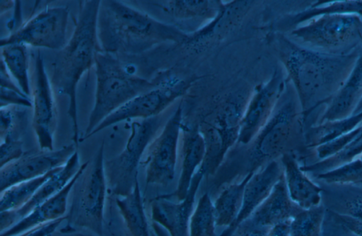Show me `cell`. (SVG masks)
<instances>
[{
	"label": "cell",
	"mask_w": 362,
	"mask_h": 236,
	"mask_svg": "<svg viewBox=\"0 0 362 236\" xmlns=\"http://www.w3.org/2000/svg\"><path fill=\"white\" fill-rule=\"evenodd\" d=\"M253 1H236L223 5L217 16L206 26L183 42L194 52L203 51L224 39L242 21Z\"/></svg>",
	"instance_id": "17"
},
{
	"label": "cell",
	"mask_w": 362,
	"mask_h": 236,
	"mask_svg": "<svg viewBox=\"0 0 362 236\" xmlns=\"http://www.w3.org/2000/svg\"><path fill=\"white\" fill-rule=\"evenodd\" d=\"M361 49L333 55L287 42L283 62L299 99L304 120L317 107L327 105L352 72Z\"/></svg>",
	"instance_id": "1"
},
{
	"label": "cell",
	"mask_w": 362,
	"mask_h": 236,
	"mask_svg": "<svg viewBox=\"0 0 362 236\" xmlns=\"http://www.w3.org/2000/svg\"><path fill=\"white\" fill-rule=\"evenodd\" d=\"M308 48L333 55H347L362 48V19L356 14L313 18L291 31Z\"/></svg>",
	"instance_id": "8"
},
{
	"label": "cell",
	"mask_w": 362,
	"mask_h": 236,
	"mask_svg": "<svg viewBox=\"0 0 362 236\" xmlns=\"http://www.w3.org/2000/svg\"><path fill=\"white\" fill-rule=\"evenodd\" d=\"M362 153V124L354 139L342 150L336 154L309 165L300 167L304 172L317 174L334 169L348 163Z\"/></svg>",
	"instance_id": "32"
},
{
	"label": "cell",
	"mask_w": 362,
	"mask_h": 236,
	"mask_svg": "<svg viewBox=\"0 0 362 236\" xmlns=\"http://www.w3.org/2000/svg\"><path fill=\"white\" fill-rule=\"evenodd\" d=\"M245 90L230 93L202 119L199 128L206 143L202 167L214 173L233 145L237 142L241 122L249 101Z\"/></svg>",
	"instance_id": "7"
},
{
	"label": "cell",
	"mask_w": 362,
	"mask_h": 236,
	"mask_svg": "<svg viewBox=\"0 0 362 236\" xmlns=\"http://www.w3.org/2000/svg\"><path fill=\"white\" fill-rule=\"evenodd\" d=\"M62 233L64 234L63 235H54V233L50 236H90V235H82V234H74L72 232H62Z\"/></svg>",
	"instance_id": "44"
},
{
	"label": "cell",
	"mask_w": 362,
	"mask_h": 236,
	"mask_svg": "<svg viewBox=\"0 0 362 236\" xmlns=\"http://www.w3.org/2000/svg\"><path fill=\"white\" fill-rule=\"evenodd\" d=\"M161 123L159 115L132 122L123 151L105 160L107 188L112 194L122 197L132 191L138 181V167L148 145L160 131Z\"/></svg>",
	"instance_id": "9"
},
{
	"label": "cell",
	"mask_w": 362,
	"mask_h": 236,
	"mask_svg": "<svg viewBox=\"0 0 362 236\" xmlns=\"http://www.w3.org/2000/svg\"><path fill=\"white\" fill-rule=\"evenodd\" d=\"M50 78L42 52L35 59L33 89V127L40 150H54V136L57 124V106Z\"/></svg>",
	"instance_id": "13"
},
{
	"label": "cell",
	"mask_w": 362,
	"mask_h": 236,
	"mask_svg": "<svg viewBox=\"0 0 362 236\" xmlns=\"http://www.w3.org/2000/svg\"><path fill=\"white\" fill-rule=\"evenodd\" d=\"M0 167L20 158L23 154V142L14 130L8 132L1 138Z\"/></svg>",
	"instance_id": "36"
},
{
	"label": "cell",
	"mask_w": 362,
	"mask_h": 236,
	"mask_svg": "<svg viewBox=\"0 0 362 236\" xmlns=\"http://www.w3.org/2000/svg\"><path fill=\"white\" fill-rule=\"evenodd\" d=\"M316 178L329 184H359L362 181V160L356 159L327 172Z\"/></svg>",
	"instance_id": "35"
},
{
	"label": "cell",
	"mask_w": 362,
	"mask_h": 236,
	"mask_svg": "<svg viewBox=\"0 0 362 236\" xmlns=\"http://www.w3.org/2000/svg\"><path fill=\"white\" fill-rule=\"evenodd\" d=\"M69 8L66 6L47 7L30 18L8 36L2 37L0 47L24 45L60 50L66 42Z\"/></svg>",
	"instance_id": "11"
},
{
	"label": "cell",
	"mask_w": 362,
	"mask_h": 236,
	"mask_svg": "<svg viewBox=\"0 0 362 236\" xmlns=\"http://www.w3.org/2000/svg\"><path fill=\"white\" fill-rule=\"evenodd\" d=\"M74 143L58 150L24 153L18 159L0 169V191L19 182L33 179L63 166L75 153Z\"/></svg>",
	"instance_id": "14"
},
{
	"label": "cell",
	"mask_w": 362,
	"mask_h": 236,
	"mask_svg": "<svg viewBox=\"0 0 362 236\" xmlns=\"http://www.w3.org/2000/svg\"><path fill=\"white\" fill-rule=\"evenodd\" d=\"M282 174L283 169L276 160L269 162L254 172L245 186L242 206L237 218L219 236H231L238 226L267 199Z\"/></svg>",
	"instance_id": "19"
},
{
	"label": "cell",
	"mask_w": 362,
	"mask_h": 236,
	"mask_svg": "<svg viewBox=\"0 0 362 236\" xmlns=\"http://www.w3.org/2000/svg\"><path fill=\"white\" fill-rule=\"evenodd\" d=\"M205 175L206 172L200 167L192 179L186 197L179 203L170 202L163 197L156 198L151 202L153 222L163 227L170 236H189V223L194 208L195 195Z\"/></svg>",
	"instance_id": "16"
},
{
	"label": "cell",
	"mask_w": 362,
	"mask_h": 236,
	"mask_svg": "<svg viewBox=\"0 0 362 236\" xmlns=\"http://www.w3.org/2000/svg\"><path fill=\"white\" fill-rule=\"evenodd\" d=\"M302 209L291 199L283 172L267 199L243 222L270 228L292 220Z\"/></svg>",
	"instance_id": "20"
},
{
	"label": "cell",
	"mask_w": 362,
	"mask_h": 236,
	"mask_svg": "<svg viewBox=\"0 0 362 236\" xmlns=\"http://www.w3.org/2000/svg\"><path fill=\"white\" fill-rule=\"evenodd\" d=\"M66 220V216L57 220L45 223L16 236H50L55 232Z\"/></svg>",
	"instance_id": "41"
},
{
	"label": "cell",
	"mask_w": 362,
	"mask_h": 236,
	"mask_svg": "<svg viewBox=\"0 0 362 236\" xmlns=\"http://www.w3.org/2000/svg\"><path fill=\"white\" fill-rule=\"evenodd\" d=\"M268 122L252 141L246 175L255 172L286 153L305 146V120L297 93L287 88Z\"/></svg>",
	"instance_id": "4"
},
{
	"label": "cell",
	"mask_w": 362,
	"mask_h": 236,
	"mask_svg": "<svg viewBox=\"0 0 362 236\" xmlns=\"http://www.w3.org/2000/svg\"><path fill=\"white\" fill-rule=\"evenodd\" d=\"M16 106L1 107L0 110V138H2L9 131L15 129Z\"/></svg>",
	"instance_id": "40"
},
{
	"label": "cell",
	"mask_w": 362,
	"mask_h": 236,
	"mask_svg": "<svg viewBox=\"0 0 362 236\" xmlns=\"http://www.w3.org/2000/svg\"><path fill=\"white\" fill-rule=\"evenodd\" d=\"M101 1H81L74 30L66 45L56 54L50 81L55 94L69 98L67 113L71 120L72 140L79 142L76 88L83 75L95 64L102 51L98 38V18Z\"/></svg>",
	"instance_id": "3"
},
{
	"label": "cell",
	"mask_w": 362,
	"mask_h": 236,
	"mask_svg": "<svg viewBox=\"0 0 362 236\" xmlns=\"http://www.w3.org/2000/svg\"><path fill=\"white\" fill-rule=\"evenodd\" d=\"M79 163L78 153L75 151L68 161L38 189L25 205L16 211L0 212V230L8 229L35 207L63 189L78 172L81 165Z\"/></svg>",
	"instance_id": "18"
},
{
	"label": "cell",
	"mask_w": 362,
	"mask_h": 236,
	"mask_svg": "<svg viewBox=\"0 0 362 236\" xmlns=\"http://www.w3.org/2000/svg\"><path fill=\"white\" fill-rule=\"evenodd\" d=\"M254 172L245 175L241 181L226 186L213 203L216 226H230L240 211L245 188Z\"/></svg>",
	"instance_id": "25"
},
{
	"label": "cell",
	"mask_w": 362,
	"mask_h": 236,
	"mask_svg": "<svg viewBox=\"0 0 362 236\" xmlns=\"http://www.w3.org/2000/svg\"><path fill=\"white\" fill-rule=\"evenodd\" d=\"M361 98L362 49L349 77L327 105L318 124L341 120L352 116Z\"/></svg>",
	"instance_id": "23"
},
{
	"label": "cell",
	"mask_w": 362,
	"mask_h": 236,
	"mask_svg": "<svg viewBox=\"0 0 362 236\" xmlns=\"http://www.w3.org/2000/svg\"><path fill=\"white\" fill-rule=\"evenodd\" d=\"M269 228L250 225L246 222L241 223L231 236H267Z\"/></svg>",
	"instance_id": "42"
},
{
	"label": "cell",
	"mask_w": 362,
	"mask_h": 236,
	"mask_svg": "<svg viewBox=\"0 0 362 236\" xmlns=\"http://www.w3.org/2000/svg\"><path fill=\"white\" fill-rule=\"evenodd\" d=\"M188 35L123 1H101L98 38L103 52L117 54H141L165 41L185 42Z\"/></svg>",
	"instance_id": "2"
},
{
	"label": "cell",
	"mask_w": 362,
	"mask_h": 236,
	"mask_svg": "<svg viewBox=\"0 0 362 236\" xmlns=\"http://www.w3.org/2000/svg\"><path fill=\"white\" fill-rule=\"evenodd\" d=\"M82 164L78 172L67 185L57 194L32 210L13 226L1 232L0 236H16L39 225L65 216L68 199L76 179L88 165Z\"/></svg>",
	"instance_id": "21"
},
{
	"label": "cell",
	"mask_w": 362,
	"mask_h": 236,
	"mask_svg": "<svg viewBox=\"0 0 362 236\" xmlns=\"http://www.w3.org/2000/svg\"><path fill=\"white\" fill-rule=\"evenodd\" d=\"M334 212L362 218V193H354L346 197H341L334 204Z\"/></svg>",
	"instance_id": "37"
},
{
	"label": "cell",
	"mask_w": 362,
	"mask_h": 236,
	"mask_svg": "<svg viewBox=\"0 0 362 236\" xmlns=\"http://www.w3.org/2000/svg\"><path fill=\"white\" fill-rule=\"evenodd\" d=\"M0 97V107L16 106L30 108L33 107L30 97L25 95L20 89L1 87Z\"/></svg>",
	"instance_id": "38"
},
{
	"label": "cell",
	"mask_w": 362,
	"mask_h": 236,
	"mask_svg": "<svg viewBox=\"0 0 362 236\" xmlns=\"http://www.w3.org/2000/svg\"><path fill=\"white\" fill-rule=\"evenodd\" d=\"M359 158L362 160V153L361 154V155L359 156Z\"/></svg>",
	"instance_id": "46"
},
{
	"label": "cell",
	"mask_w": 362,
	"mask_h": 236,
	"mask_svg": "<svg viewBox=\"0 0 362 236\" xmlns=\"http://www.w3.org/2000/svg\"><path fill=\"white\" fill-rule=\"evenodd\" d=\"M164 10L177 19L214 18L223 5L219 1H168Z\"/></svg>",
	"instance_id": "31"
},
{
	"label": "cell",
	"mask_w": 362,
	"mask_h": 236,
	"mask_svg": "<svg viewBox=\"0 0 362 236\" xmlns=\"http://www.w3.org/2000/svg\"><path fill=\"white\" fill-rule=\"evenodd\" d=\"M189 84L175 78H170L136 96L107 117L89 135L96 133L122 121L144 119L158 116L174 101L187 90Z\"/></svg>",
	"instance_id": "12"
},
{
	"label": "cell",
	"mask_w": 362,
	"mask_h": 236,
	"mask_svg": "<svg viewBox=\"0 0 362 236\" xmlns=\"http://www.w3.org/2000/svg\"><path fill=\"white\" fill-rule=\"evenodd\" d=\"M95 66V100L82 140L112 112L158 84L137 76L134 66L125 65L113 54L98 52Z\"/></svg>",
	"instance_id": "5"
},
{
	"label": "cell",
	"mask_w": 362,
	"mask_h": 236,
	"mask_svg": "<svg viewBox=\"0 0 362 236\" xmlns=\"http://www.w3.org/2000/svg\"><path fill=\"white\" fill-rule=\"evenodd\" d=\"M180 140L181 171L176 190L179 201L186 197L192 179L206 155V143L198 127H184L182 124Z\"/></svg>",
	"instance_id": "22"
},
{
	"label": "cell",
	"mask_w": 362,
	"mask_h": 236,
	"mask_svg": "<svg viewBox=\"0 0 362 236\" xmlns=\"http://www.w3.org/2000/svg\"><path fill=\"white\" fill-rule=\"evenodd\" d=\"M281 71L276 70L270 80L250 99L240 129L237 143L249 144L269 120L284 91Z\"/></svg>",
	"instance_id": "15"
},
{
	"label": "cell",
	"mask_w": 362,
	"mask_h": 236,
	"mask_svg": "<svg viewBox=\"0 0 362 236\" xmlns=\"http://www.w3.org/2000/svg\"><path fill=\"white\" fill-rule=\"evenodd\" d=\"M330 14H356L362 16V1H315L310 8L291 16L286 23L296 28L313 18Z\"/></svg>",
	"instance_id": "29"
},
{
	"label": "cell",
	"mask_w": 362,
	"mask_h": 236,
	"mask_svg": "<svg viewBox=\"0 0 362 236\" xmlns=\"http://www.w3.org/2000/svg\"><path fill=\"white\" fill-rule=\"evenodd\" d=\"M282 168L291 199L303 209L321 204L322 189L301 170L295 156L286 153L281 157Z\"/></svg>",
	"instance_id": "24"
},
{
	"label": "cell",
	"mask_w": 362,
	"mask_h": 236,
	"mask_svg": "<svg viewBox=\"0 0 362 236\" xmlns=\"http://www.w3.org/2000/svg\"><path fill=\"white\" fill-rule=\"evenodd\" d=\"M182 106L164 124L151 141L141 162L146 184L166 185L175 175L182 121Z\"/></svg>",
	"instance_id": "10"
},
{
	"label": "cell",
	"mask_w": 362,
	"mask_h": 236,
	"mask_svg": "<svg viewBox=\"0 0 362 236\" xmlns=\"http://www.w3.org/2000/svg\"><path fill=\"white\" fill-rule=\"evenodd\" d=\"M116 204L124 221L127 236H152L139 181L129 194L116 198Z\"/></svg>",
	"instance_id": "26"
},
{
	"label": "cell",
	"mask_w": 362,
	"mask_h": 236,
	"mask_svg": "<svg viewBox=\"0 0 362 236\" xmlns=\"http://www.w3.org/2000/svg\"><path fill=\"white\" fill-rule=\"evenodd\" d=\"M104 141L90 164L82 171L70 194L71 206L66 216L62 232H72L76 228L91 231L98 236L103 232V220L107 184L105 172Z\"/></svg>",
	"instance_id": "6"
},
{
	"label": "cell",
	"mask_w": 362,
	"mask_h": 236,
	"mask_svg": "<svg viewBox=\"0 0 362 236\" xmlns=\"http://www.w3.org/2000/svg\"><path fill=\"white\" fill-rule=\"evenodd\" d=\"M325 214L322 204L302 209L290 223V236H322V228Z\"/></svg>",
	"instance_id": "34"
},
{
	"label": "cell",
	"mask_w": 362,
	"mask_h": 236,
	"mask_svg": "<svg viewBox=\"0 0 362 236\" xmlns=\"http://www.w3.org/2000/svg\"><path fill=\"white\" fill-rule=\"evenodd\" d=\"M291 220L282 222L271 227L267 236H290Z\"/></svg>",
	"instance_id": "43"
},
{
	"label": "cell",
	"mask_w": 362,
	"mask_h": 236,
	"mask_svg": "<svg viewBox=\"0 0 362 236\" xmlns=\"http://www.w3.org/2000/svg\"><path fill=\"white\" fill-rule=\"evenodd\" d=\"M59 167L55 168L41 177L12 185L1 191L0 198V212L16 211L25 205L33 198L38 189L55 173Z\"/></svg>",
	"instance_id": "30"
},
{
	"label": "cell",
	"mask_w": 362,
	"mask_h": 236,
	"mask_svg": "<svg viewBox=\"0 0 362 236\" xmlns=\"http://www.w3.org/2000/svg\"><path fill=\"white\" fill-rule=\"evenodd\" d=\"M362 124V112L346 119L313 126L305 133L306 148L316 147L346 134Z\"/></svg>",
	"instance_id": "27"
},
{
	"label": "cell",
	"mask_w": 362,
	"mask_h": 236,
	"mask_svg": "<svg viewBox=\"0 0 362 236\" xmlns=\"http://www.w3.org/2000/svg\"><path fill=\"white\" fill-rule=\"evenodd\" d=\"M358 184H360L361 186H362V181H361Z\"/></svg>",
	"instance_id": "47"
},
{
	"label": "cell",
	"mask_w": 362,
	"mask_h": 236,
	"mask_svg": "<svg viewBox=\"0 0 362 236\" xmlns=\"http://www.w3.org/2000/svg\"><path fill=\"white\" fill-rule=\"evenodd\" d=\"M213 202L208 193L198 200L189 219V236H216Z\"/></svg>",
	"instance_id": "33"
},
{
	"label": "cell",
	"mask_w": 362,
	"mask_h": 236,
	"mask_svg": "<svg viewBox=\"0 0 362 236\" xmlns=\"http://www.w3.org/2000/svg\"><path fill=\"white\" fill-rule=\"evenodd\" d=\"M1 61L21 91L30 97L31 90L27 46L10 45L1 47Z\"/></svg>",
	"instance_id": "28"
},
{
	"label": "cell",
	"mask_w": 362,
	"mask_h": 236,
	"mask_svg": "<svg viewBox=\"0 0 362 236\" xmlns=\"http://www.w3.org/2000/svg\"><path fill=\"white\" fill-rule=\"evenodd\" d=\"M332 219L357 236H362V218L329 211Z\"/></svg>",
	"instance_id": "39"
},
{
	"label": "cell",
	"mask_w": 362,
	"mask_h": 236,
	"mask_svg": "<svg viewBox=\"0 0 362 236\" xmlns=\"http://www.w3.org/2000/svg\"><path fill=\"white\" fill-rule=\"evenodd\" d=\"M361 112H362V98H361V101L359 102L358 105H357V107L354 112V114H358Z\"/></svg>",
	"instance_id": "45"
}]
</instances>
